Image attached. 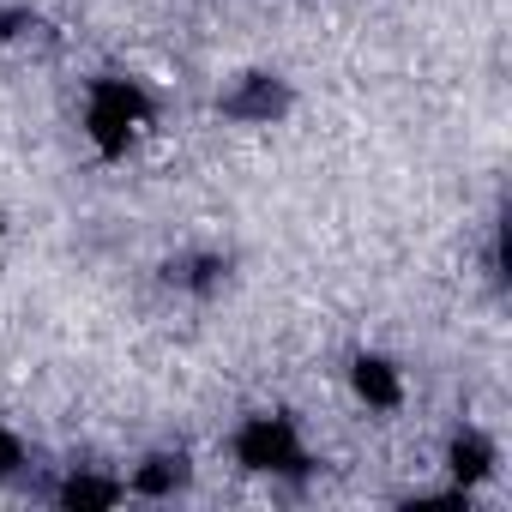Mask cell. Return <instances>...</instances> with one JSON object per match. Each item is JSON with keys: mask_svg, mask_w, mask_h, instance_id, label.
Wrapping results in <instances>:
<instances>
[{"mask_svg": "<svg viewBox=\"0 0 512 512\" xmlns=\"http://www.w3.org/2000/svg\"><path fill=\"white\" fill-rule=\"evenodd\" d=\"M145 121L151 115H145V97H139L133 79H97L85 91V133H91L97 151H109V157L133 151V139L145 133Z\"/></svg>", "mask_w": 512, "mask_h": 512, "instance_id": "obj_1", "label": "cell"}, {"mask_svg": "<svg viewBox=\"0 0 512 512\" xmlns=\"http://www.w3.org/2000/svg\"><path fill=\"white\" fill-rule=\"evenodd\" d=\"M235 458L247 470H296L302 464V440L290 434L284 416H253L241 434H235Z\"/></svg>", "mask_w": 512, "mask_h": 512, "instance_id": "obj_2", "label": "cell"}, {"mask_svg": "<svg viewBox=\"0 0 512 512\" xmlns=\"http://www.w3.org/2000/svg\"><path fill=\"white\" fill-rule=\"evenodd\" d=\"M350 386H356V398H362L368 410H398V398H404V374H398L386 356H356Z\"/></svg>", "mask_w": 512, "mask_h": 512, "instance_id": "obj_3", "label": "cell"}, {"mask_svg": "<svg viewBox=\"0 0 512 512\" xmlns=\"http://www.w3.org/2000/svg\"><path fill=\"white\" fill-rule=\"evenodd\" d=\"M446 458H452L446 470H452V476H458V482L470 488V482H482V476L494 470V440H482L476 428H464V434L452 440V452H446Z\"/></svg>", "mask_w": 512, "mask_h": 512, "instance_id": "obj_4", "label": "cell"}]
</instances>
